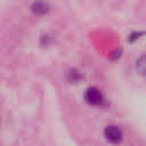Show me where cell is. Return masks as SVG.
I'll return each mask as SVG.
<instances>
[{
  "label": "cell",
  "instance_id": "obj_2",
  "mask_svg": "<svg viewBox=\"0 0 146 146\" xmlns=\"http://www.w3.org/2000/svg\"><path fill=\"white\" fill-rule=\"evenodd\" d=\"M104 136L105 138L110 141V143H113V144H117L122 140V137H123V133L121 131V129L116 125H107L104 130Z\"/></svg>",
  "mask_w": 146,
  "mask_h": 146
},
{
  "label": "cell",
  "instance_id": "obj_3",
  "mask_svg": "<svg viewBox=\"0 0 146 146\" xmlns=\"http://www.w3.org/2000/svg\"><path fill=\"white\" fill-rule=\"evenodd\" d=\"M32 11L35 15H43V14H46L48 11V5L42 0H38V1H35L33 3Z\"/></svg>",
  "mask_w": 146,
  "mask_h": 146
},
{
  "label": "cell",
  "instance_id": "obj_1",
  "mask_svg": "<svg viewBox=\"0 0 146 146\" xmlns=\"http://www.w3.org/2000/svg\"><path fill=\"white\" fill-rule=\"evenodd\" d=\"M84 100L89 105H99L103 102V94L96 87H90L84 92Z\"/></svg>",
  "mask_w": 146,
  "mask_h": 146
}]
</instances>
